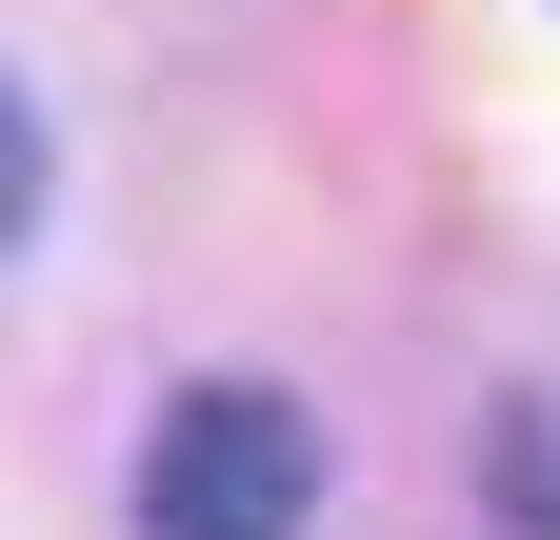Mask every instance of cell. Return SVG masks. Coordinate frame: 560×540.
<instances>
[{
  "mask_svg": "<svg viewBox=\"0 0 560 540\" xmlns=\"http://www.w3.org/2000/svg\"><path fill=\"white\" fill-rule=\"evenodd\" d=\"M21 221H40V101L0 81V240H21Z\"/></svg>",
  "mask_w": 560,
  "mask_h": 540,
  "instance_id": "7a4b0ae2",
  "label": "cell"
},
{
  "mask_svg": "<svg viewBox=\"0 0 560 540\" xmlns=\"http://www.w3.org/2000/svg\"><path fill=\"white\" fill-rule=\"evenodd\" d=\"M320 520V421L280 380H180L140 441V540H301Z\"/></svg>",
  "mask_w": 560,
  "mask_h": 540,
  "instance_id": "6da1fadb",
  "label": "cell"
}]
</instances>
